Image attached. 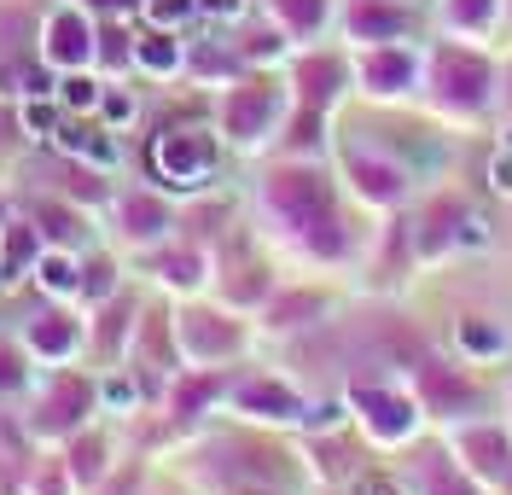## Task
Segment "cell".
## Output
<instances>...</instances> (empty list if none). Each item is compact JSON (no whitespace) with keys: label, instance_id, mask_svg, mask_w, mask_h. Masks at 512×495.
Wrapping results in <instances>:
<instances>
[{"label":"cell","instance_id":"cell-1","mask_svg":"<svg viewBox=\"0 0 512 495\" xmlns=\"http://www.w3.org/2000/svg\"><path fill=\"white\" fill-rule=\"evenodd\" d=\"M262 222L286 239L303 263H350L355 228L344 222V204L332 175L315 158H286L280 169L262 175Z\"/></svg>","mask_w":512,"mask_h":495},{"label":"cell","instance_id":"cell-2","mask_svg":"<svg viewBox=\"0 0 512 495\" xmlns=\"http://www.w3.org/2000/svg\"><path fill=\"white\" fill-rule=\"evenodd\" d=\"M419 99L448 129H478L501 111V59L472 41H425L419 47Z\"/></svg>","mask_w":512,"mask_h":495},{"label":"cell","instance_id":"cell-3","mask_svg":"<svg viewBox=\"0 0 512 495\" xmlns=\"http://www.w3.org/2000/svg\"><path fill=\"white\" fill-rule=\"evenodd\" d=\"M402 239H408L414 263H443V257H460V251H483L489 222L472 210L466 193H425V204L408 216Z\"/></svg>","mask_w":512,"mask_h":495},{"label":"cell","instance_id":"cell-4","mask_svg":"<svg viewBox=\"0 0 512 495\" xmlns=\"http://www.w3.org/2000/svg\"><path fill=\"white\" fill-rule=\"evenodd\" d=\"M402 385L414 391L419 414H425V426H460V420H472L483 414V391L478 379H472V367L460 362V356H437V350H419L408 373H402Z\"/></svg>","mask_w":512,"mask_h":495},{"label":"cell","instance_id":"cell-5","mask_svg":"<svg viewBox=\"0 0 512 495\" xmlns=\"http://www.w3.org/2000/svg\"><path fill=\"white\" fill-rule=\"evenodd\" d=\"M344 402H350V420L373 449H414L425 437V414H419L414 391L402 379H355Z\"/></svg>","mask_w":512,"mask_h":495},{"label":"cell","instance_id":"cell-6","mask_svg":"<svg viewBox=\"0 0 512 495\" xmlns=\"http://www.w3.org/2000/svg\"><path fill=\"white\" fill-rule=\"evenodd\" d=\"M286 117H291V88H274L268 76H239V82H227V94H222L227 146L256 152V146H268L274 134L286 129Z\"/></svg>","mask_w":512,"mask_h":495},{"label":"cell","instance_id":"cell-7","mask_svg":"<svg viewBox=\"0 0 512 495\" xmlns=\"http://www.w3.org/2000/svg\"><path fill=\"white\" fill-rule=\"evenodd\" d=\"M338 175H344V187L367 210H402L414 198V169L402 164L390 146H379V140H350L338 152Z\"/></svg>","mask_w":512,"mask_h":495},{"label":"cell","instance_id":"cell-8","mask_svg":"<svg viewBox=\"0 0 512 495\" xmlns=\"http://www.w3.org/2000/svg\"><path fill=\"white\" fill-rule=\"evenodd\" d=\"M355 94L373 105H402L419 99V41H384V47H355Z\"/></svg>","mask_w":512,"mask_h":495},{"label":"cell","instance_id":"cell-9","mask_svg":"<svg viewBox=\"0 0 512 495\" xmlns=\"http://www.w3.org/2000/svg\"><path fill=\"white\" fill-rule=\"evenodd\" d=\"M448 455L466 466L472 478H478L483 490H495L501 484V472L512 466V431L507 420H489V414H472V420H460V426L443 431Z\"/></svg>","mask_w":512,"mask_h":495},{"label":"cell","instance_id":"cell-10","mask_svg":"<svg viewBox=\"0 0 512 495\" xmlns=\"http://www.w3.org/2000/svg\"><path fill=\"white\" fill-rule=\"evenodd\" d=\"M350 88H355V70H350V53L344 47H303L291 59V105L332 111Z\"/></svg>","mask_w":512,"mask_h":495},{"label":"cell","instance_id":"cell-11","mask_svg":"<svg viewBox=\"0 0 512 495\" xmlns=\"http://www.w3.org/2000/svg\"><path fill=\"white\" fill-rule=\"evenodd\" d=\"M152 169H158L163 187H210V175H216V134L204 129H169L158 134V146H152Z\"/></svg>","mask_w":512,"mask_h":495},{"label":"cell","instance_id":"cell-12","mask_svg":"<svg viewBox=\"0 0 512 495\" xmlns=\"http://www.w3.org/2000/svg\"><path fill=\"white\" fill-rule=\"evenodd\" d=\"M175 344L192 367H227L245 350V327L222 309H181L175 315Z\"/></svg>","mask_w":512,"mask_h":495},{"label":"cell","instance_id":"cell-13","mask_svg":"<svg viewBox=\"0 0 512 495\" xmlns=\"http://www.w3.org/2000/svg\"><path fill=\"white\" fill-rule=\"evenodd\" d=\"M338 30L355 47H384V41H414L419 12L414 0H344L338 6Z\"/></svg>","mask_w":512,"mask_h":495},{"label":"cell","instance_id":"cell-14","mask_svg":"<svg viewBox=\"0 0 512 495\" xmlns=\"http://www.w3.org/2000/svg\"><path fill=\"white\" fill-rule=\"evenodd\" d=\"M227 402H233V414L262 420V426H303V414H309L303 391H291L286 379H274V373H245V379H233V385H227Z\"/></svg>","mask_w":512,"mask_h":495},{"label":"cell","instance_id":"cell-15","mask_svg":"<svg viewBox=\"0 0 512 495\" xmlns=\"http://www.w3.org/2000/svg\"><path fill=\"white\" fill-rule=\"evenodd\" d=\"M437 35L448 41H472V47H489L495 35L507 30V0H437Z\"/></svg>","mask_w":512,"mask_h":495},{"label":"cell","instance_id":"cell-16","mask_svg":"<svg viewBox=\"0 0 512 495\" xmlns=\"http://www.w3.org/2000/svg\"><path fill=\"white\" fill-rule=\"evenodd\" d=\"M332 315V297L320 292V286H274L268 292V303H262V321H268V332H303L315 327V321H326Z\"/></svg>","mask_w":512,"mask_h":495},{"label":"cell","instance_id":"cell-17","mask_svg":"<svg viewBox=\"0 0 512 495\" xmlns=\"http://www.w3.org/2000/svg\"><path fill=\"white\" fill-rule=\"evenodd\" d=\"M408 484H414V495H489L466 466L448 455V443H437V449H425V455H419Z\"/></svg>","mask_w":512,"mask_h":495},{"label":"cell","instance_id":"cell-18","mask_svg":"<svg viewBox=\"0 0 512 495\" xmlns=\"http://www.w3.org/2000/svg\"><path fill=\"white\" fill-rule=\"evenodd\" d=\"M94 59V24L76 12V6H64L47 18V65L59 70H82Z\"/></svg>","mask_w":512,"mask_h":495},{"label":"cell","instance_id":"cell-19","mask_svg":"<svg viewBox=\"0 0 512 495\" xmlns=\"http://www.w3.org/2000/svg\"><path fill=\"white\" fill-rule=\"evenodd\" d=\"M512 350V332L495 321V315H460L454 321V356L466 367H483V362H501Z\"/></svg>","mask_w":512,"mask_h":495},{"label":"cell","instance_id":"cell-20","mask_svg":"<svg viewBox=\"0 0 512 495\" xmlns=\"http://www.w3.org/2000/svg\"><path fill=\"white\" fill-rule=\"evenodd\" d=\"M227 396V379L222 367H192L187 379H175V391H169V414L175 420H198L210 402H222Z\"/></svg>","mask_w":512,"mask_h":495},{"label":"cell","instance_id":"cell-21","mask_svg":"<svg viewBox=\"0 0 512 495\" xmlns=\"http://www.w3.org/2000/svg\"><path fill=\"white\" fill-rule=\"evenodd\" d=\"M268 24H280L286 41H320L332 24V0H268Z\"/></svg>","mask_w":512,"mask_h":495},{"label":"cell","instance_id":"cell-22","mask_svg":"<svg viewBox=\"0 0 512 495\" xmlns=\"http://www.w3.org/2000/svg\"><path fill=\"white\" fill-rule=\"evenodd\" d=\"M169 228H175V210H169L158 193H128V198H123V233H128V239H140V245H158Z\"/></svg>","mask_w":512,"mask_h":495},{"label":"cell","instance_id":"cell-23","mask_svg":"<svg viewBox=\"0 0 512 495\" xmlns=\"http://www.w3.org/2000/svg\"><path fill=\"white\" fill-rule=\"evenodd\" d=\"M286 152L291 158H315L320 152V140H326V111H309V105H291V117H286Z\"/></svg>","mask_w":512,"mask_h":495},{"label":"cell","instance_id":"cell-24","mask_svg":"<svg viewBox=\"0 0 512 495\" xmlns=\"http://www.w3.org/2000/svg\"><path fill=\"white\" fill-rule=\"evenodd\" d=\"M134 65L152 70V76H175V70L187 65V47H181L169 30H152L140 47H134Z\"/></svg>","mask_w":512,"mask_h":495},{"label":"cell","instance_id":"cell-25","mask_svg":"<svg viewBox=\"0 0 512 495\" xmlns=\"http://www.w3.org/2000/svg\"><path fill=\"white\" fill-rule=\"evenodd\" d=\"M286 30L280 24H256V30H245L239 41H233V53L245 59V65H274V59H286Z\"/></svg>","mask_w":512,"mask_h":495},{"label":"cell","instance_id":"cell-26","mask_svg":"<svg viewBox=\"0 0 512 495\" xmlns=\"http://www.w3.org/2000/svg\"><path fill=\"white\" fill-rule=\"evenodd\" d=\"M158 268H163V280H169V286H181V292H192V286H204V280H210V257H204L198 245H181V251H169Z\"/></svg>","mask_w":512,"mask_h":495},{"label":"cell","instance_id":"cell-27","mask_svg":"<svg viewBox=\"0 0 512 495\" xmlns=\"http://www.w3.org/2000/svg\"><path fill=\"white\" fill-rule=\"evenodd\" d=\"M30 263H35V228L12 222V228H6V239H0V280L12 286V280H18Z\"/></svg>","mask_w":512,"mask_h":495},{"label":"cell","instance_id":"cell-28","mask_svg":"<svg viewBox=\"0 0 512 495\" xmlns=\"http://www.w3.org/2000/svg\"><path fill=\"white\" fill-rule=\"evenodd\" d=\"M30 350L35 356H70V350H76V327H70L64 315H41L30 327Z\"/></svg>","mask_w":512,"mask_h":495},{"label":"cell","instance_id":"cell-29","mask_svg":"<svg viewBox=\"0 0 512 495\" xmlns=\"http://www.w3.org/2000/svg\"><path fill=\"white\" fill-rule=\"evenodd\" d=\"M59 146L64 152H70V158H94V164H117V146H111V140H105V134H88V129H70V123H64L59 129Z\"/></svg>","mask_w":512,"mask_h":495},{"label":"cell","instance_id":"cell-30","mask_svg":"<svg viewBox=\"0 0 512 495\" xmlns=\"http://www.w3.org/2000/svg\"><path fill=\"white\" fill-rule=\"evenodd\" d=\"M35 274H41V286H47V292H76V286H82L76 263H70V257H59V251H53V257H41V263H35Z\"/></svg>","mask_w":512,"mask_h":495},{"label":"cell","instance_id":"cell-31","mask_svg":"<svg viewBox=\"0 0 512 495\" xmlns=\"http://www.w3.org/2000/svg\"><path fill=\"white\" fill-rule=\"evenodd\" d=\"M192 12H198V0H146V24L152 30H181Z\"/></svg>","mask_w":512,"mask_h":495},{"label":"cell","instance_id":"cell-32","mask_svg":"<svg viewBox=\"0 0 512 495\" xmlns=\"http://www.w3.org/2000/svg\"><path fill=\"white\" fill-rule=\"evenodd\" d=\"M82 408H88V385L82 379H64L59 391H53V426H70Z\"/></svg>","mask_w":512,"mask_h":495},{"label":"cell","instance_id":"cell-33","mask_svg":"<svg viewBox=\"0 0 512 495\" xmlns=\"http://www.w3.org/2000/svg\"><path fill=\"white\" fill-rule=\"evenodd\" d=\"M70 472H76L82 484H99V472H105V443H99V437H82V443H76V461H70Z\"/></svg>","mask_w":512,"mask_h":495},{"label":"cell","instance_id":"cell-34","mask_svg":"<svg viewBox=\"0 0 512 495\" xmlns=\"http://www.w3.org/2000/svg\"><path fill=\"white\" fill-rule=\"evenodd\" d=\"M99 94H105V88H94L88 76H64V82H59V99L70 105V111H94Z\"/></svg>","mask_w":512,"mask_h":495},{"label":"cell","instance_id":"cell-35","mask_svg":"<svg viewBox=\"0 0 512 495\" xmlns=\"http://www.w3.org/2000/svg\"><path fill=\"white\" fill-rule=\"evenodd\" d=\"M94 53L105 59L111 70H123L128 59H134V47H128V35L123 30H105V35H94Z\"/></svg>","mask_w":512,"mask_h":495},{"label":"cell","instance_id":"cell-36","mask_svg":"<svg viewBox=\"0 0 512 495\" xmlns=\"http://www.w3.org/2000/svg\"><path fill=\"white\" fill-rule=\"evenodd\" d=\"M355 495H414V484L396 478V472H367V478L355 484Z\"/></svg>","mask_w":512,"mask_h":495},{"label":"cell","instance_id":"cell-37","mask_svg":"<svg viewBox=\"0 0 512 495\" xmlns=\"http://www.w3.org/2000/svg\"><path fill=\"white\" fill-rule=\"evenodd\" d=\"M53 123H59V117H53V105H24V129H30L35 140H47V134H59Z\"/></svg>","mask_w":512,"mask_h":495},{"label":"cell","instance_id":"cell-38","mask_svg":"<svg viewBox=\"0 0 512 495\" xmlns=\"http://www.w3.org/2000/svg\"><path fill=\"white\" fill-rule=\"evenodd\" d=\"M111 286H117V268L111 263H88V297H111Z\"/></svg>","mask_w":512,"mask_h":495},{"label":"cell","instance_id":"cell-39","mask_svg":"<svg viewBox=\"0 0 512 495\" xmlns=\"http://www.w3.org/2000/svg\"><path fill=\"white\" fill-rule=\"evenodd\" d=\"M489 181H495V193H507V198H512V152H507V146L495 152V164H489Z\"/></svg>","mask_w":512,"mask_h":495},{"label":"cell","instance_id":"cell-40","mask_svg":"<svg viewBox=\"0 0 512 495\" xmlns=\"http://www.w3.org/2000/svg\"><path fill=\"white\" fill-rule=\"evenodd\" d=\"M24 385V373H18V356H12V344H0V391H18Z\"/></svg>","mask_w":512,"mask_h":495},{"label":"cell","instance_id":"cell-41","mask_svg":"<svg viewBox=\"0 0 512 495\" xmlns=\"http://www.w3.org/2000/svg\"><path fill=\"white\" fill-rule=\"evenodd\" d=\"M99 105H105V117H111V123H128V117H134V99L117 94V88H111V94H99Z\"/></svg>","mask_w":512,"mask_h":495},{"label":"cell","instance_id":"cell-42","mask_svg":"<svg viewBox=\"0 0 512 495\" xmlns=\"http://www.w3.org/2000/svg\"><path fill=\"white\" fill-rule=\"evenodd\" d=\"M105 396H111L117 408H134V402H140V385H134V379H111V385H105Z\"/></svg>","mask_w":512,"mask_h":495},{"label":"cell","instance_id":"cell-43","mask_svg":"<svg viewBox=\"0 0 512 495\" xmlns=\"http://www.w3.org/2000/svg\"><path fill=\"white\" fill-rule=\"evenodd\" d=\"M6 82H18V88H24V94H47V76H41V70H6Z\"/></svg>","mask_w":512,"mask_h":495},{"label":"cell","instance_id":"cell-44","mask_svg":"<svg viewBox=\"0 0 512 495\" xmlns=\"http://www.w3.org/2000/svg\"><path fill=\"white\" fill-rule=\"evenodd\" d=\"M198 12H210V18H239V0H198Z\"/></svg>","mask_w":512,"mask_h":495},{"label":"cell","instance_id":"cell-45","mask_svg":"<svg viewBox=\"0 0 512 495\" xmlns=\"http://www.w3.org/2000/svg\"><path fill=\"white\" fill-rule=\"evenodd\" d=\"M495 117H512V59L501 65V111Z\"/></svg>","mask_w":512,"mask_h":495},{"label":"cell","instance_id":"cell-46","mask_svg":"<svg viewBox=\"0 0 512 495\" xmlns=\"http://www.w3.org/2000/svg\"><path fill=\"white\" fill-rule=\"evenodd\" d=\"M88 6H99V12H117V18H123V12H134V0H88Z\"/></svg>","mask_w":512,"mask_h":495},{"label":"cell","instance_id":"cell-47","mask_svg":"<svg viewBox=\"0 0 512 495\" xmlns=\"http://www.w3.org/2000/svg\"><path fill=\"white\" fill-rule=\"evenodd\" d=\"M489 495H512V466H507V472H501V484H495V490H489Z\"/></svg>","mask_w":512,"mask_h":495},{"label":"cell","instance_id":"cell-48","mask_svg":"<svg viewBox=\"0 0 512 495\" xmlns=\"http://www.w3.org/2000/svg\"><path fill=\"white\" fill-rule=\"evenodd\" d=\"M501 408H507L501 420H507V431H512V379H507V396H501Z\"/></svg>","mask_w":512,"mask_h":495},{"label":"cell","instance_id":"cell-49","mask_svg":"<svg viewBox=\"0 0 512 495\" xmlns=\"http://www.w3.org/2000/svg\"><path fill=\"white\" fill-rule=\"evenodd\" d=\"M501 146L512 152V117H501Z\"/></svg>","mask_w":512,"mask_h":495},{"label":"cell","instance_id":"cell-50","mask_svg":"<svg viewBox=\"0 0 512 495\" xmlns=\"http://www.w3.org/2000/svg\"><path fill=\"white\" fill-rule=\"evenodd\" d=\"M507 30H512V0H507Z\"/></svg>","mask_w":512,"mask_h":495},{"label":"cell","instance_id":"cell-51","mask_svg":"<svg viewBox=\"0 0 512 495\" xmlns=\"http://www.w3.org/2000/svg\"><path fill=\"white\" fill-rule=\"evenodd\" d=\"M245 495H268V490H245Z\"/></svg>","mask_w":512,"mask_h":495}]
</instances>
